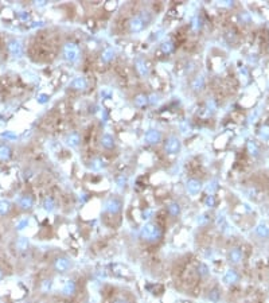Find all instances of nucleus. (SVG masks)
Returning a JSON list of instances; mask_svg holds the SVG:
<instances>
[{
    "mask_svg": "<svg viewBox=\"0 0 269 303\" xmlns=\"http://www.w3.org/2000/svg\"><path fill=\"white\" fill-rule=\"evenodd\" d=\"M140 236H142L144 240L147 241H156L161 237V230L157 225L153 224H147L144 228H142V232H140Z\"/></svg>",
    "mask_w": 269,
    "mask_h": 303,
    "instance_id": "f257e3e1",
    "label": "nucleus"
},
{
    "mask_svg": "<svg viewBox=\"0 0 269 303\" xmlns=\"http://www.w3.org/2000/svg\"><path fill=\"white\" fill-rule=\"evenodd\" d=\"M105 212H108L109 214H117L121 209V202L116 198H110L105 202Z\"/></svg>",
    "mask_w": 269,
    "mask_h": 303,
    "instance_id": "f03ea898",
    "label": "nucleus"
},
{
    "mask_svg": "<svg viewBox=\"0 0 269 303\" xmlns=\"http://www.w3.org/2000/svg\"><path fill=\"white\" fill-rule=\"evenodd\" d=\"M63 54H65L66 59L74 61V59L77 58V55H78V49H77V46L73 45V43H67L65 46V49H63Z\"/></svg>",
    "mask_w": 269,
    "mask_h": 303,
    "instance_id": "7ed1b4c3",
    "label": "nucleus"
},
{
    "mask_svg": "<svg viewBox=\"0 0 269 303\" xmlns=\"http://www.w3.org/2000/svg\"><path fill=\"white\" fill-rule=\"evenodd\" d=\"M164 148L168 154H176L179 151V148H180V143H179V140L176 138H170L166 142Z\"/></svg>",
    "mask_w": 269,
    "mask_h": 303,
    "instance_id": "20e7f679",
    "label": "nucleus"
},
{
    "mask_svg": "<svg viewBox=\"0 0 269 303\" xmlns=\"http://www.w3.org/2000/svg\"><path fill=\"white\" fill-rule=\"evenodd\" d=\"M200 189H202V183L199 181H196V179H190L187 182V191H189V194L196 195L200 191Z\"/></svg>",
    "mask_w": 269,
    "mask_h": 303,
    "instance_id": "39448f33",
    "label": "nucleus"
},
{
    "mask_svg": "<svg viewBox=\"0 0 269 303\" xmlns=\"http://www.w3.org/2000/svg\"><path fill=\"white\" fill-rule=\"evenodd\" d=\"M70 268V260L66 257H58L55 260V270L59 272H65Z\"/></svg>",
    "mask_w": 269,
    "mask_h": 303,
    "instance_id": "423d86ee",
    "label": "nucleus"
},
{
    "mask_svg": "<svg viewBox=\"0 0 269 303\" xmlns=\"http://www.w3.org/2000/svg\"><path fill=\"white\" fill-rule=\"evenodd\" d=\"M75 291H77V286L73 280H67L62 287V294L66 296H73L75 294Z\"/></svg>",
    "mask_w": 269,
    "mask_h": 303,
    "instance_id": "0eeeda50",
    "label": "nucleus"
},
{
    "mask_svg": "<svg viewBox=\"0 0 269 303\" xmlns=\"http://www.w3.org/2000/svg\"><path fill=\"white\" fill-rule=\"evenodd\" d=\"M160 138H161V135L157 131H149V132L146 134V142L149 143V144L157 143L160 140Z\"/></svg>",
    "mask_w": 269,
    "mask_h": 303,
    "instance_id": "6e6552de",
    "label": "nucleus"
},
{
    "mask_svg": "<svg viewBox=\"0 0 269 303\" xmlns=\"http://www.w3.org/2000/svg\"><path fill=\"white\" fill-rule=\"evenodd\" d=\"M129 26H131L132 31L137 32V31H140V30H143V27H144V20L142 18H135V19L131 20Z\"/></svg>",
    "mask_w": 269,
    "mask_h": 303,
    "instance_id": "1a4fd4ad",
    "label": "nucleus"
},
{
    "mask_svg": "<svg viewBox=\"0 0 269 303\" xmlns=\"http://www.w3.org/2000/svg\"><path fill=\"white\" fill-rule=\"evenodd\" d=\"M237 280H238V275H237V272H236V271H233V270L228 271V272L225 274V276H223V281H225V283H228V284L236 283Z\"/></svg>",
    "mask_w": 269,
    "mask_h": 303,
    "instance_id": "9d476101",
    "label": "nucleus"
},
{
    "mask_svg": "<svg viewBox=\"0 0 269 303\" xmlns=\"http://www.w3.org/2000/svg\"><path fill=\"white\" fill-rule=\"evenodd\" d=\"M229 259H230V261H232V263H238L242 259L241 251L237 249V248L232 249V251H230V255H229Z\"/></svg>",
    "mask_w": 269,
    "mask_h": 303,
    "instance_id": "9b49d317",
    "label": "nucleus"
},
{
    "mask_svg": "<svg viewBox=\"0 0 269 303\" xmlns=\"http://www.w3.org/2000/svg\"><path fill=\"white\" fill-rule=\"evenodd\" d=\"M19 206L22 208V209H30V208H32V198L30 197V195H24V197L20 198Z\"/></svg>",
    "mask_w": 269,
    "mask_h": 303,
    "instance_id": "f8f14e48",
    "label": "nucleus"
},
{
    "mask_svg": "<svg viewBox=\"0 0 269 303\" xmlns=\"http://www.w3.org/2000/svg\"><path fill=\"white\" fill-rule=\"evenodd\" d=\"M8 49H10V51L14 55H20L22 54V46H20L19 42H11L10 45H8Z\"/></svg>",
    "mask_w": 269,
    "mask_h": 303,
    "instance_id": "ddd939ff",
    "label": "nucleus"
},
{
    "mask_svg": "<svg viewBox=\"0 0 269 303\" xmlns=\"http://www.w3.org/2000/svg\"><path fill=\"white\" fill-rule=\"evenodd\" d=\"M101 143H102V146H104L105 148H112V147L114 146V140H113L112 136H109V135L102 136Z\"/></svg>",
    "mask_w": 269,
    "mask_h": 303,
    "instance_id": "4468645a",
    "label": "nucleus"
},
{
    "mask_svg": "<svg viewBox=\"0 0 269 303\" xmlns=\"http://www.w3.org/2000/svg\"><path fill=\"white\" fill-rule=\"evenodd\" d=\"M73 88L74 89H79V90H84L86 89V81L84 78H77L73 81Z\"/></svg>",
    "mask_w": 269,
    "mask_h": 303,
    "instance_id": "2eb2a0df",
    "label": "nucleus"
},
{
    "mask_svg": "<svg viewBox=\"0 0 269 303\" xmlns=\"http://www.w3.org/2000/svg\"><path fill=\"white\" fill-rule=\"evenodd\" d=\"M10 155H11V150H10V148L6 147V146L0 147V159L6 160V159H8V158H10Z\"/></svg>",
    "mask_w": 269,
    "mask_h": 303,
    "instance_id": "dca6fc26",
    "label": "nucleus"
},
{
    "mask_svg": "<svg viewBox=\"0 0 269 303\" xmlns=\"http://www.w3.org/2000/svg\"><path fill=\"white\" fill-rule=\"evenodd\" d=\"M113 57H114V51L112 49H106L104 53H102V59H104V61H106V62L112 61Z\"/></svg>",
    "mask_w": 269,
    "mask_h": 303,
    "instance_id": "f3484780",
    "label": "nucleus"
},
{
    "mask_svg": "<svg viewBox=\"0 0 269 303\" xmlns=\"http://www.w3.org/2000/svg\"><path fill=\"white\" fill-rule=\"evenodd\" d=\"M16 247H18V249H19V251H26V249H27V247H28L27 238L20 237L19 240H18V242H16Z\"/></svg>",
    "mask_w": 269,
    "mask_h": 303,
    "instance_id": "a211bd4d",
    "label": "nucleus"
},
{
    "mask_svg": "<svg viewBox=\"0 0 269 303\" xmlns=\"http://www.w3.org/2000/svg\"><path fill=\"white\" fill-rule=\"evenodd\" d=\"M90 167H92V170H96V171H98V170H101L102 167H104V162H102L101 159H94V160H92Z\"/></svg>",
    "mask_w": 269,
    "mask_h": 303,
    "instance_id": "6ab92c4d",
    "label": "nucleus"
},
{
    "mask_svg": "<svg viewBox=\"0 0 269 303\" xmlns=\"http://www.w3.org/2000/svg\"><path fill=\"white\" fill-rule=\"evenodd\" d=\"M168 212H170V214H171V216H178L179 212H180V208H179L178 203H171L168 206Z\"/></svg>",
    "mask_w": 269,
    "mask_h": 303,
    "instance_id": "aec40b11",
    "label": "nucleus"
},
{
    "mask_svg": "<svg viewBox=\"0 0 269 303\" xmlns=\"http://www.w3.org/2000/svg\"><path fill=\"white\" fill-rule=\"evenodd\" d=\"M147 97L146 96H137V97H136V99H135V104L136 105H137V106H144V105H146L147 104Z\"/></svg>",
    "mask_w": 269,
    "mask_h": 303,
    "instance_id": "412c9836",
    "label": "nucleus"
},
{
    "mask_svg": "<svg viewBox=\"0 0 269 303\" xmlns=\"http://www.w3.org/2000/svg\"><path fill=\"white\" fill-rule=\"evenodd\" d=\"M8 210H10V203L7 201H0V214H6Z\"/></svg>",
    "mask_w": 269,
    "mask_h": 303,
    "instance_id": "4be33fe9",
    "label": "nucleus"
},
{
    "mask_svg": "<svg viewBox=\"0 0 269 303\" xmlns=\"http://www.w3.org/2000/svg\"><path fill=\"white\" fill-rule=\"evenodd\" d=\"M202 86H203V77H202V76H199V77H196V78L194 80L193 88H194V89H200Z\"/></svg>",
    "mask_w": 269,
    "mask_h": 303,
    "instance_id": "5701e85b",
    "label": "nucleus"
},
{
    "mask_svg": "<svg viewBox=\"0 0 269 303\" xmlns=\"http://www.w3.org/2000/svg\"><path fill=\"white\" fill-rule=\"evenodd\" d=\"M78 142H79V138H78V135H70L69 138H67V143L70 144V146H77L78 144Z\"/></svg>",
    "mask_w": 269,
    "mask_h": 303,
    "instance_id": "b1692460",
    "label": "nucleus"
},
{
    "mask_svg": "<svg viewBox=\"0 0 269 303\" xmlns=\"http://www.w3.org/2000/svg\"><path fill=\"white\" fill-rule=\"evenodd\" d=\"M45 209L47 212H51L54 209V201H53V198H46V201H45Z\"/></svg>",
    "mask_w": 269,
    "mask_h": 303,
    "instance_id": "393cba45",
    "label": "nucleus"
},
{
    "mask_svg": "<svg viewBox=\"0 0 269 303\" xmlns=\"http://www.w3.org/2000/svg\"><path fill=\"white\" fill-rule=\"evenodd\" d=\"M198 274L200 275V276H206L207 274H209V268L204 266V264H199V267H198Z\"/></svg>",
    "mask_w": 269,
    "mask_h": 303,
    "instance_id": "a878e982",
    "label": "nucleus"
},
{
    "mask_svg": "<svg viewBox=\"0 0 269 303\" xmlns=\"http://www.w3.org/2000/svg\"><path fill=\"white\" fill-rule=\"evenodd\" d=\"M257 233L260 234V236H268L269 230H268V228L265 227V225H260V227L257 228Z\"/></svg>",
    "mask_w": 269,
    "mask_h": 303,
    "instance_id": "bb28decb",
    "label": "nucleus"
},
{
    "mask_svg": "<svg viewBox=\"0 0 269 303\" xmlns=\"http://www.w3.org/2000/svg\"><path fill=\"white\" fill-rule=\"evenodd\" d=\"M215 189H217V182L215 181H213L211 183H209V186H207V193H209V195H211L213 193H214Z\"/></svg>",
    "mask_w": 269,
    "mask_h": 303,
    "instance_id": "cd10ccee",
    "label": "nucleus"
},
{
    "mask_svg": "<svg viewBox=\"0 0 269 303\" xmlns=\"http://www.w3.org/2000/svg\"><path fill=\"white\" fill-rule=\"evenodd\" d=\"M214 203H215L214 197H213V195H207L206 201H204V205H206V206H209V208H213V206H214Z\"/></svg>",
    "mask_w": 269,
    "mask_h": 303,
    "instance_id": "c85d7f7f",
    "label": "nucleus"
},
{
    "mask_svg": "<svg viewBox=\"0 0 269 303\" xmlns=\"http://www.w3.org/2000/svg\"><path fill=\"white\" fill-rule=\"evenodd\" d=\"M137 70L140 71V74H146V73H147V67L144 66L143 61H139V62H137Z\"/></svg>",
    "mask_w": 269,
    "mask_h": 303,
    "instance_id": "c756f323",
    "label": "nucleus"
},
{
    "mask_svg": "<svg viewBox=\"0 0 269 303\" xmlns=\"http://www.w3.org/2000/svg\"><path fill=\"white\" fill-rule=\"evenodd\" d=\"M161 49H163V51H171L172 50V43L171 42H167V43H163V46H161Z\"/></svg>",
    "mask_w": 269,
    "mask_h": 303,
    "instance_id": "7c9ffc66",
    "label": "nucleus"
},
{
    "mask_svg": "<svg viewBox=\"0 0 269 303\" xmlns=\"http://www.w3.org/2000/svg\"><path fill=\"white\" fill-rule=\"evenodd\" d=\"M27 225H28V221L27 220H23V221H20V222H19L18 229H23L24 227H27Z\"/></svg>",
    "mask_w": 269,
    "mask_h": 303,
    "instance_id": "2f4dec72",
    "label": "nucleus"
},
{
    "mask_svg": "<svg viewBox=\"0 0 269 303\" xmlns=\"http://www.w3.org/2000/svg\"><path fill=\"white\" fill-rule=\"evenodd\" d=\"M207 221V218H206V216H200L199 218H198V224H204Z\"/></svg>",
    "mask_w": 269,
    "mask_h": 303,
    "instance_id": "473e14b6",
    "label": "nucleus"
},
{
    "mask_svg": "<svg viewBox=\"0 0 269 303\" xmlns=\"http://www.w3.org/2000/svg\"><path fill=\"white\" fill-rule=\"evenodd\" d=\"M50 286H51V281H50V280H45V281H43V290L50 288Z\"/></svg>",
    "mask_w": 269,
    "mask_h": 303,
    "instance_id": "72a5a7b5",
    "label": "nucleus"
},
{
    "mask_svg": "<svg viewBox=\"0 0 269 303\" xmlns=\"http://www.w3.org/2000/svg\"><path fill=\"white\" fill-rule=\"evenodd\" d=\"M38 100H39V102H46V101H47V96H46V95H41Z\"/></svg>",
    "mask_w": 269,
    "mask_h": 303,
    "instance_id": "f704fd0d",
    "label": "nucleus"
},
{
    "mask_svg": "<svg viewBox=\"0 0 269 303\" xmlns=\"http://www.w3.org/2000/svg\"><path fill=\"white\" fill-rule=\"evenodd\" d=\"M113 303H128V302H127L125 299H122V298H118V299H116Z\"/></svg>",
    "mask_w": 269,
    "mask_h": 303,
    "instance_id": "c9c22d12",
    "label": "nucleus"
},
{
    "mask_svg": "<svg viewBox=\"0 0 269 303\" xmlns=\"http://www.w3.org/2000/svg\"><path fill=\"white\" fill-rule=\"evenodd\" d=\"M157 101V97L153 95V96H151V102H156Z\"/></svg>",
    "mask_w": 269,
    "mask_h": 303,
    "instance_id": "e433bc0d",
    "label": "nucleus"
},
{
    "mask_svg": "<svg viewBox=\"0 0 269 303\" xmlns=\"http://www.w3.org/2000/svg\"><path fill=\"white\" fill-rule=\"evenodd\" d=\"M0 278H2V272H0Z\"/></svg>",
    "mask_w": 269,
    "mask_h": 303,
    "instance_id": "4c0bfd02",
    "label": "nucleus"
}]
</instances>
